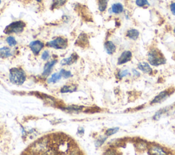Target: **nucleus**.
Instances as JSON below:
<instances>
[{"instance_id":"obj_26","label":"nucleus","mask_w":175,"mask_h":155,"mask_svg":"<svg viewBox=\"0 0 175 155\" xmlns=\"http://www.w3.org/2000/svg\"><path fill=\"white\" fill-rule=\"evenodd\" d=\"M129 74H130V72H129V71L128 70H123V71H120L119 72V74H118V76H119V79H122L123 77H126V76L129 75Z\"/></svg>"},{"instance_id":"obj_9","label":"nucleus","mask_w":175,"mask_h":155,"mask_svg":"<svg viewBox=\"0 0 175 155\" xmlns=\"http://www.w3.org/2000/svg\"><path fill=\"white\" fill-rule=\"evenodd\" d=\"M104 47L106 49V52L109 55H112L116 51V47L114 45V43L112 41H106L104 44Z\"/></svg>"},{"instance_id":"obj_3","label":"nucleus","mask_w":175,"mask_h":155,"mask_svg":"<svg viewBox=\"0 0 175 155\" xmlns=\"http://www.w3.org/2000/svg\"><path fill=\"white\" fill-rule=\"evenodd\" d=\"M148 59L149 63L155 66L164 64L166 62L163 55L157 49H152L149 51L148 54Z\"/></svg>"},{"instance_id":"obj_6","label":"nucleus","mask_w":175,"mask_h":155,"mask_svg":"<svg viewBox=\"0 0 175 155\" xmlns=\"http://www.w3.org/2000/svg\"><path fill=\"white\" fill-rule=\"evenodd\" d=\"M44 43L40 40H34L31 42L29 45V47L33 52L34 55H38L40 51L44 48Z\"/></svg>"},{"instance_id":"obj_11","label":"nucleus","mask_w":175,"mask_h":155,"mask_svg":"<svg viewBox=\"0 0 175 155\" xmlns=\"http://www.w3.org/2000/svg\"><path fill=\"white\" fill-rule=\"evenodd\" d=\"M124 11V7L120 3H116L114 4L110 9V12L115 14H119Z\"/></svg>"},{"instance_id":"obj_17","label":"nucleus","mask_w":175,"mask_h":155,"mask_svg":"<svg viewBox=\"0 0 175 155\" xmlns=\"http://www.w3.org/2000/svg\"><path fill=\"white\" fill-rule=\"evenodd\" d=\"M149 153L151 154H165L164 150L157 145H152L149 150Z\"/></svg>"},{"instance_id":"obj_10","label":"nucleus","mask_w":175,"mask_h":155,"mask_svg":"<svg viewBox=\"0 0 175 155\" xmlns=\"http://www.w3.org/2000/svg\"><path fill=\"white\" fill-rule=\"evenodd\" d=\"M76 44H77V45L83 47H85V46L88 45V40L86 34H85L84 33L81 34L79 36L77 40H76Z\"/></svg>"},{"instance_id":"obj_24","label":"nucleus","mask_w":175,"mask_h":155,"mask_svg":"<svg viewBox=\"0 0 175 155\" xmlns=\"http://www.w3.org/2000/svg\"><path fill=\"white\" fill-rule=\"evenodd\" d=\"M119 128H109L107 129L106 132V135L107 136H111L114 134L116 133L119 131Z\"/></svg>"},{"instance_id":"obj_23","label":"nucleus","mask_w":175,"mask_h":155,"mask_svg":"<svg viewBox=\"0 0 175 155\" xmlns=\"http://www.w3.org/2000/svg\"><path fill=\"white\" fill-rule=\"evenodd\" d=\"M6 42H7L8 45L10 47H15L17 44V40H16L13 36H8L6 39Z\"/></svg>"},{"instance_id":"obj_30","label":"nucleus","mask_w":175,"mask_h":155,"mask_svg":"<svg viewBox=\"0 0 175 155\" xmlns=\"http://www.w3.org/2000/svg\"><path fill=\"white\" fill-rule=\"evenodd\" d=\"M133 73L135 76H140V72L138 71L135 70V69H133Z\"/></svg>"},{"instance_id":"obj_1","label":"nucleus","mask_w":175,"mask_h":155,"mask_svg":"<svg viewBox=\"0 0 175 155\" xmlns=\"http://www.w3.org/2000/svg\"><path fill=\"white\" fill-rule=\"evenodd\" d=\"M34 154H79V150L74 140L65 134L49 135L35 145Z\"/></svg>"},{"instance_id":"obj_20","label":"nucleus","mask_w":175,"mask_h":155,"mask_svg":"<svg viewBox=\"0 0 175 155\" xmlns=\"http://www.w3.org/2000/svg\"><path fill=\"white\" fill-rule=\"evenodd\" d=\"M61 78H62V75L60 74V72H56V73L53 74L52 75V77L49 79L48 83L49 84L56 83V82L58 81Z\"/></svg>"},{"instance_id":"obj_2","label":"nucleus","mask_w":175,"mask_h":155,"mask_svg":"<svg viewBox=\"0 0 175 155\" xmlns=\"http://www.w3.org/2000/svg\"><path fill=\"white\" fill-rule=\"evenodd\" d=\"M9 78L12 84L21 85L25 81V73L22 69L14 68L10 69Z\"/></svg>"},{"instance_id":"obj_28","label":"nucleus","mask_w":175,"mask_h":155,"mask_svg":"<svg viewBox=\"0 0 175 155\" xmlns=\"http://www.w3.org/2000/svg\"><path fill=\"white\" fill-rule=\"evenodd\" d=\"M106 137H103V138H100V139H98V140L96 141V145L97 146H100V145H102L105 141L106 140Z\"/></svg>"},{"instance_id":"obj_15","label":"nucleus","mask_w":175,"mask_h":155,"mask_svg":"<svg viewBox=\"0 0 175 155\" xmlns=\"http://www.w3.org/2000/svg\"><path fill=\"white\" fill-rule=\"evenodd\" d=\"M12 55L11 49L7 47H4L0 48V58H8Z\"/></svg>"},{"instance_id":"obj_21","label":"nucleus","mask_w":175,"mask_h":155,"mask_svg":"<svg viewBox=\"0 0 175 155\" xmlns=\"http://www.w3.org/2000/svg\"><path fill=\"white\" fill-rule=\"evenodd\" d=\"M76 87L74 86H69V85H65V86H63L61 90H60V92H61L62 93H67V92H74L76 90Z\"/></svg>"},{"instance_id":"obj_33","label":"nucleus","mask_w":175,"mask_h":155,"mask_svg":"<svg viewBox=\"0 0 175 155\" xmlns=\"http://www.w3.org/2000/svg\"><path fill=\"white\" fill-rule=\"evenodd\" d=\"M2 4V0H0V4Z\"/></svg>"},{"instance_id":"obj_31","label":"nucleus","mask_w":175,"mask_h":155,"mask_svg":"<svg viewBox=\"0 0 175 155\" xmlns=\"http://www.w3.org/2000/svg\"><path fill=\"white\" fill-rule=\"evenodd\" d=\"M36 1L37 2H41L43 1V0H36Z\"/></svg>"},{"instance_id":"obj_19","label":"nucleus","mask_w":175,"mask_h":155,"mask_svg":"<svg viewBox=\"0 0 175 155\" xmlns=\"http://www.w3.org/2000/svg\"><path fill=\"white\" fill-rule=\"evenodd\" d=\"M68 0H53L52 4V9L58 8L61 6L65 5Z\"/></svg>"},{"instance_id":"obj_32","label":"nucleus","mask_w":175,"mask_h":155,"mask_svg":"<svg viewBox=\"0 0 175 155\" xmlns=\"http://www.w3.org/2000/svg\"><path fill=\"white\" fill-rule=\"evenodd\" d=\"M174 32L175 33V27H174Z\"/></svg>"},{"instance_id":"obj_16","label":"nucleus","mask_w":175,"mask_h":155,"mask_svg":"<svg viewBox=\"0 0 175 155\" xmlns=\"http://www.w3.org/2000/svg\"><path fill=\"white\" fill-rule=\"evenodd\" d=\"M168 95L167 92H162L160 94H158L157 96L155 97V99L151 101V103H158L161 102L162 100H164L165 98H166Z\"/></svg>"},{"instance_id":"obj_18","label":"nucleus","mask_w":175,"mask_h":155,"mask_svg":"<svg viewBox=\"0 0 175 155\" xmlns=\"http://www.w3.org/2000/svg\"><path fill=\"white\" fill-rule=\"evenodd\" d=\"M109 1L110 0H98V10L101 12L106 11Z\"/></svg>"},{"instance_id":"obj_5","label":"nucleus","mask_w":175,"mask_h":155,"mask_svg":"<svg viewBox=\"0 0 175 155\" xmlns=\"http://www.w3.org/2000/svg\"><path fill=\"white\" fill-rule=\"evenodd\" d=\"M46 45L56 49H65L68 46V40L64 37H58L47 43Z\"/></svg>"},{"instance_id":"obj_8","label":"nucleus","mask_w":175,"mask_h":155,"mask_svg":"<svg viewBox=\"0 0 175 155\" xmlns=\"http://www.w3.org/2000/svg\"><path fill=\"white\" fill-rule=\"evenodd\" d=\"M56 63H57L56 59H53L52 60V61L47 62L44 67L43 76H44V77H47V76H49V75L51 73V72H52L53 67Z\"/></svg>"},{"instance_id":"obj_4","label":"nucleus","mask_w":175,"mask_h":155,"mask_svg":"<svg viewBox=\"0 0 175 155\" xmlns=\"http://www.w3.org/2000/svg\"><path fill=\"white\" fill-rule=\"evenodd\" d=\"M25 25V22L22 21H14L6 27L4 32L6 34H20L24 31Z\"/></svg>"},{"instance_id":"obj_29","label":"nucleus","mask_w":175,"mask_h":155,"mask_svg":"<svg viewBox=\"0 0 175 155\" xmlns=\"http://www.w3.org/2000/svg\"><path fill=\"white\" fill-rule=\"evenodd\" d=\"M170 8L172 13H173L174 16H175V2L172 3L170 6Z\"/></svg>"},{"instance_id":"obj_13","label":"nucleus","mask_w":175,"mask_h":155,"mask_svg":"<svg viewBox=\"0 0 175 155\" xmlns=\"http://www.w3.org/2000/svg\"><path fill=\"white\" fill-rule=\"evenodd\" d=\"M138 68L140 71H142L143 72H144V73H146V74L152 73V68L150 66V65H149V64H148L147 62H142L139 63Z\"/></svg>"},{"instance_id":"obj_25","label":"nucleus","mask_w":175,"mask_h":155,"mask_svg":"<svg viewBox=\"0 0 175 155\" xmlns=\"http://www.w3.org/2000/svg\"><path fill=\"white\" fill-rule=\"evenodd\" d=\"M60 74L62 75V77H63L64 78H69V77H72V74L70 71H65V70H64V69H62V70H61V71H60Z\"/></svg>"},{"instance_id":"obj_22","label":"nucleus","mask_w":175,"mask_h":155,"mask_svg":"<svg viewBox=\"0 0 175 155\" xmlns=\"http://www.w3.org/2000/svg\"><path fill=\"white\" fill-rule=\"evenodd\" d=\"M135 4L138 7H144L150 6L148 0H135Z\"/></svg>"},{"instance_id":"obj_7","label":"nucleus","mask_w":175,"mask_h":155,"mask_svg":"<svg viewBox=\"0 0 175 155\" xmlns=\"http://www.w3.org/2000/svg\"><path fill=\"white\" fill-rule=\"evenodd\" d=\"M132 58V53L129 51H125L118 59V64L122 65L129 62Z\"/></svg>"},{"instance_id":"obj_12","label":"nucleus","mask_w":175,"mask_h":155,"mask_svg":"<svg viewBox=\"0 0 175 155\" xmlns=\"http://www.w3.org/2000/svg\"><path fill=\"white\" fill-rule=\"evenodd\" d=\"M77 55L76 53H73L69 58L62 59L61 62H60V64H61V65H71L77 61Z\"/></svg>"},{"instance_id":"obj_27","label":"nucleus","mask_w":175,"mask_h":155,"mask_svg":"<svg viewBox=\"0 0 175 155\" xmlns=\"http://www.w3.org/2000/svg\"><path fill=\"white\" fill-rule=\"evenodd\" d=\"M49 57H50V55H49V52L48 51H44L42 55H41V58H42V59L44 60H47V59H49Z\"/></svg>"},{"instance_id":"obj_14","label":"nucleus","mask_w":175,"mask_h":155,"mask_svg":"<svg viewBox=\"0 0 175 155\" xmlns=\"http://www.w3.org/2000/svg\"><path fill=\"white\" fill-rule=\"evenodd\" d=\"M126 36L127 37H128L129 39L132 40H136L140 36V32L138 30L132 28V29H129L127 31Z\"/></svg>"}]
</instances>
